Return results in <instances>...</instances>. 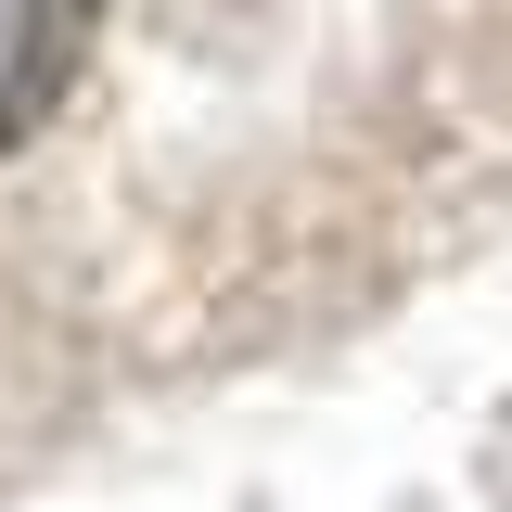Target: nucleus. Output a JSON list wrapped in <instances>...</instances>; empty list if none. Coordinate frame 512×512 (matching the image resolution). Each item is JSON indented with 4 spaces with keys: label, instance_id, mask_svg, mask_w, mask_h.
Returning a JSON list of instances; mask_svg holds the SVG:
<instances>
[{
    "label": "nucleus",
    "instance_id": "obj_1",
    "mask_svg": "<svg viewBox=\"0 0 512 512\" xmlns=\"http://www.w3.org/2000/svg\"><path fill=\"white\" fill-rule=\"evenodd\" d=\"M90 26H103V0H0V154L77 90Z\"/></svg>",
    "mask_w": 512,
    "mask_h": 512
},
{
    "label": "nucleus",
    "instance_id": "obj_2",
    "mask_svg": "<svg viewBox=\"0 0 512 512\" xmlns=\"http://www.w3.org/2000/svg\"><path fill=\"white\" fill-rule=\"evenodd\" d=\"M487 487H500V500H512V410H500V423H487Z\"/></svg>",
    "mask_w": 512,
    "mask_h": 512
}]
</instances>
